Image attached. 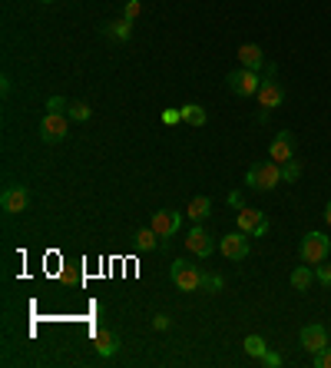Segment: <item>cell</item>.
Masks as SVG:
<instances>
[{"label": "cell", "mask_w": 331, "mask_h": 368, "mask_svg": "<svg viewBox=\"0 0 331 368\" xmlns=\"http://www.w3.org/2000/svg\"><path fill=\"white\" fill-rule=\"evenodd\" d=\"M153 329H156V332H166V329H169V316H153Z\"/></svg>", "instance_id": "31"}, {"label": "cell", "mask_w": 331, "mask_h": 368, "mask_svg": "<svg viewBox=\"0 0 331 368\" xmlns=\"http://www.w3.org/2000/svg\"><path fill=\"white\" fill-rule=\"evenodd\" d=\"M153 229L159 232V239H172V236H179V229H182V213L159 209V213H153Z\"/></svg>", "instance_id": "11"}, {"label": "cell", "mask_w": 331, "mask_h": 368, "mask_svg": "<svg viewBox=\"0 0 331 368\" xmlns=\"http://www.w3.org/2000/svg\"><path fill=\"white\" fill-rule=\"evenodd\" d=\"M292 289L295 292H308V289H311V266H298L292 272Z\"/></svg>", "instance_id": "19"}, {"label": "cell", "mask_w": 331, "mask_h": 368, "mask_svg": "<svg viewBox=\"0 0 331 368\" xmlns=\"http://www.w3.org/2000/svg\"><path fill=\"white\" fill-rule=\"evenodd\" d=\"M315 279H318L321 285H331V262H321V266H315Z\"/></svg>", "instance_id": "26"}, {"label": "cell", "mask_w": 331, "mask_h": 368, "mask_svg": "<svg viewBox=\"0 0 331 368\" xmlns=\"http://www.w3.org/2000/svg\"><path fill=\"white\" fill-rule=\"evenodd\" d=\"M242 345H245V355H252V358H262L268 352V345H265V339H262V335H249Z\"/></svg>", "instance_id": "21"}, {"label": "cell", "mask_w": 331, "mask_h": 368, "mask_svg": "<svg viewBox=\"0 0 331 368\" xmlns=\"http://www.w3.org/2000/svg\"><path fill=\"white\" fill-rule=\"evenodd\" d=\"M216 246H219V242L205 232L203 222H196V226L186 232V249H189L192 255H199V259H209V255L216 253Z\"/></svg>", "instance_id": "7"}, {"label": "cell", "mask_w": 331, "mask_h": 368, "mask_svg": "<svg viewBox=\"0 0 331 368\" xmlns=\"http://www.w3.org/2000/svg\"><path fill=\"white\" fill-rule=\"evenodd\" d=\"M328 253H331V239L325 232H308L305 239H302V246H298V255H302V262H308V266H321L328 259Z\"/></svg>", "instance_id": "4"}, {"label": "cell", "mask_w": 331, "mask_h": 368, "mask_svg": "<svg viewBox=\"0 0 331 368\" xmlns=\"http://www.w3.org/2000/svg\"><path fill=\"white\" fill-rule=\"evenodd\" d=\"M103 34L113 40H129L133 37V20L129 17H119V20H110V24H103Z\"/></svg>", "instance_id": "17"}, {"label": "cell", "mask_w": 331, "mask_h": 368, "mask_svg": "<svg viewBox=\"0 0 331 368\" xmlns=\"http://www.w3.org/2000/svg\"><path fill=\"white\" fill-rule=\"evenodd\" d=\"M328 332H325V325H305L302 329V348H305L308 355H318L321 348H328Z\"/></svg>", "instance_id": "13"}, {"label": "cell", "mask_w": 331, "mask_h": 368, "mask_svg": "<svg viewBox=\"0 0 331 368\" xmlns=\"http://www.w3.org/2000/svg\"><path fill=\"white\" fill-rule=\"evenodd\" d=\"M235 57H239V64L249 66V70H262V66H265V53H262L258 43H242Z\"/></svg>", "instance_id": "15"}, {"label": "cell", "mask_w": 331, "mask_h": 368, "mask_svg": "<svg viewBox=\"0 0 331 368\" xmlns=\"http://www.w3.org/2000/svg\"><path fill=\"white\" fill-rule=\"evenodd\" d=\"M205 292H222V289H226V279H222V276H209V272H205V285H203Z\"/></svg>", "instance_id": "24"}, {"label": "cell", "mask_w": 331, "mask_h": 368, "mask_svg": "<svg viewBox=\"0 0 331 368\" xmlns=\"http://www.w3.org/2000/svg\"><path fill=\"white\" fill-rule=\"evenodd\" d=\"M268 160H275L279 166H285L288 160H295V133L281 129L279 136L272 140V146H268Z\"/></svg>", "instance_id": "12"}, {"label": "cell", "mask_w": 331, "mask_h": 368, "mask_svg": "<svg viewBox=\"0 0 331 368\" xmlns=\"http://www.w3.org/2000/svg\"><path fill=\"white\" fill-rule=\"evenodd\" d=\"M142 13V3L140 0H126V7H123V17H129V20H136Z\"/></svg>", "instance_id": "28"}, {"label": "cell", "mask_w": 331, "mask_h": 368, "mask_svg": "<svg viewBox=\"0 0 331 368\" xmlns=\"http://www.w3.org/2000/svg\"><path fill=\"white\" fill-rule=\"evenodd\" d=\"M169 276H172V282H176L182 292H199L205 285V272L199 266H192L189 259H176L169 266Z\"/></svg>", "instance_id": "3"}, {"label": "cell", "mask_w": 331, "mask_h": 368, "mask_svg": "<svg viewBox=\"0 0 331 368\" xmlns=\"http://www.w3.org/2000/svg\"><path fill=\"white\" fill-rule=\"evenodd\" d=\"M66 110H70V103L64 97H50L47 100V113H66Z\"/></svg>", "instance_id": "25"}, {"label": "cell", "mask_w": 331, "mask_h": 368, "mask_svg": "<svg viewBox=\"0 0 331 368\" xmlns=\"http://www.w3.org/2000/svg\"><path fill=\"white\" fill-rule=\"evenodd\" d=\"M229 206H232V209H242V206H245L242 192H229Z\"/></svg>", "instance_id": "32"}, {"label": "cell", "mask_w": 331, "mask_h": 368, "mask_svg": "<svg viewBox=\"0 0 331 368\" xmlns=\"http://www.w3.org/2000/svg\"><path fill=\"white\" fill-rule=\"evenodd\" d=\"M66 113H70V120H73V123H87L89 116H93V106H89V103H83V100H77V103H70V110H66Z\"/></svg>", "instance_id": "22"}, {"label": "cell", "mask_w": 331, "mask_h": 368, "mask_svg": "<svg viewBox=\"0 0 331 368\" xmlns=\"http://www.w3.org/2000/svg\"><path fill=\"white\" fill-rule=\"evenodd\" d=\"M285 103V87H281L279 80H275V66H268V80H262V87H258V106H262V113H258V123H265L268 113Z\"/></svg>", "instance_id": "2"}, {"label": "cell", "mask_w": 331, "mask_h": 368, "mask_svg": "<svg viewBox=\"0 0 331 368\" xmlns=\"http://www.w3.org/2000/svg\"><path fill=\"white\" fill-rule=\"evenodd\" d=\"M182 110V120L189 123V127H205V110L199 103H186V106H179Z\"/></svg>", "instance_id": "20"}, {"label": "cell", "mask_w": 331, "mask_h": 368, "mask_svg": "<svg viewBox=\"0 0 331 368\" xmlns=\"http://www.w3.org/2000/svg\"><path fill=\"white\" fill-rule=\"evenodd\" d=\"M27 206H30V190L27 186H7L3 196H0V209L7 216H20V213H27Z\"/></svg>", "instance_id": "10"}, {"label": "cell", "mask_w": 331, "mask_h": 368, "mask_svg": "<svg viewBox=\"0 0 331 368\" xmlns=\"http://www.w3.org/2000/svg\"><path fill=\"white\" fill-rule=\"evenodd\" d=\"M179 120H182V110H166V113H163V123H169V127L179 123Z\"/></svg>", "instance_id": "30"}, {"label": "cell", "mask_w": 331, "mask_h": 368, "mask_svg": "<svg viewBox=\"0 0 331 368\" xmlns=\"http://www.w3.org/2000/svg\"><path fill=\"white\" fill-rule=\"evenodd\" d=\"M93 348H96V355L100 358H110L119 352V335L113 329H100L93 335Z\"/></svg>", "instance_id": "14"}, {"label": "cell", "mask_w": 331, "mask_h": 368, "mask_svg": "<svg viewBox=\"0 0 331 368\" xmlns=\"http://www.w3.org/2000/svg\"><path fill=\"white\" fill-rule=\"evenodd\" d=\"M70 133V113H47L40 120V136L43 143H60Z\"/></svg>", "instance_id": "8"}, {"label": "cell", "mask_w": 331, "mask_h": 368, "mask_svg": "<svg viewBox=\"0 0 331 368\" xmlns=\"http://www.w3.org/2000/svg\"><path fill=\"white\" fill-rule=\"evenodd\" d=\"M40 3H53V0H40Z\"/></svg>", "instance_id": "34"}, {"label": "cell", "mask_w": 331, "mask_h": 368, "mask_svg": "<svg viewBox=\"0 0 331 368\" xmlns=\"http://www.w3.org/2000/svg\"><path fill=\"white\" fill-rule=\"evenodd\" d=\"M298 176H302V163H298V160H288V163L281 166V179H285V183H295Z\"/></svg>", "instance_id": "23"}, {"label": "cell", "mask_w": 331, "mask_h": 368, "mask_svg": "<svg viewBox=\"0 0 331 368\" xmlns=\"http://www.w3.org/2000/svg\"><path fill=\"white\" fill-rule=\"evenodd\" d=\"M209 213H212V199H209V196H192L189 206H186V216H189L192 222H205Z\"/></svg>", "instance_id": "16"}, {"label": "cell", "mask_w": 331, "mask_h": 368, "mask_svg": "<svg viewBox=\"0 0 331 368\" xmlns=\"http://www.w3.org/2000/svg\"><path fill=\"white\" fill-rule=\"evenodd\" d=\"M311 362H315V368H331V345L321 348L318 355H311Z\"/></svg>", "instance_id": "27"}, {"label": "cell", "mask_w": 331, "mask_h": 368, "mask_svg": "<svg viewBox=\"0 0 331 368\" xmlns=\"http://www.w3.org/2000/svg\"><path fill=\"white\" fill-rule=\"evenodd\" d=\"M235 226L242 229L245 236H252V239H262L268 232V216L262 209H252V206H242L239 213H235Z\"/></svg>", "instance_id": "5"}, {"label": "cell", "mask_w": 331, "mask_h": 368, "mask_svg": "<svg viewBox=\"0 0 331 368\" xmlns=\"http://www.w3.org/2000/svg\"><path fill=\"white\" fill-rule=\"evenodd\" d=\"M249 239H252V236H245L242 229H235V232L219 239V253L226 255V259H232V262H239V259L249 255Z\"/></svg>", "instance_id": "9"}, {"label": "cell", "mask_w": 331, "mask_h": 368, "mask_svg": "<svg viewBox=\"0 0 331 368\" xmlns=\"http://www.w3.org/2000/svg\"><path fill=\"white\" fill-rule=\"evenodd\" d=\"M226 83L235 97H255L258 87H262V80H258V70H249V66H239V70H232L226 76Z\"/></svg>", "instance_id": "6"}, {"label": "cell", "mask_w": 331, "mask_h": 368, "mask_svg": "<svg viewBox=\"0 0 331 368\" xmlns=\"http://www.w3.org/2000/svg\"><path fill=\"white\" fill-rule=\"evenodd\" d=\"M245 186L255 192H272L275 186H281V166L275 160H265V163H255L249 173H245Z\"/></svg>", "instance_id": "1"}, {"label": "cell", "mask_w": 331, "mask_h": 368, "mask_svg": "<svg viewBox=\"0 0 331 368\" xmlns=\"http://www.w3.org/2000/svg\"><path fill=\"white\" fill-rule=\"evenodd\" d=\"M258 362H262L265 368H279V365H281V355H279V352H265V355L258 358Z\"/></svg>", "instance_id": "29"}, {"label": "cell", "mask_w": 331, "mask_h": 368, "mask_svg": "<svg viewBox=\"0 0 331 368\" xmlns=\"http://www.w3.org/2000/svg\"><path fill=\"white\" fill-rule=\"evenodd\" d=\"M133 239H136V249H140V253H153L156 246H159V232H156L153 226H146V229H140Z\"/></svg>", "instance_id": "18"}, {"label": "cell", "mask_w": 331, "mask_h": 368, "mask_svg": "<svg viewBox=\"0 0 331 368\" xmlns=\"http://www.w3.org/2000/svg\"><path fill=\"white\" fill-rule=\"evenodd\" d=\"M325 222L331 226V199H328V206H325Z\"/></svg>", "instance_id": "33"}]
</instances>
